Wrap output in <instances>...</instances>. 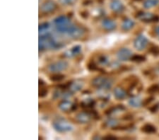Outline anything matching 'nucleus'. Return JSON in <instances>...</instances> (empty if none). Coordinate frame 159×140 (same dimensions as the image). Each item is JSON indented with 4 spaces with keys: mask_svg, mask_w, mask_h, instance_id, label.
<instances>
[{
    "mask_svg": "<svg viewBox=\"0 0 159 140\" xmlns=\"http://www.w3.org/2000/svg\"><path fill=\"white\" fill-rule=\"evenodd\" d=\"M117 57L120 60L127 61L132 57V52L128 48H122L117 52Z\"/></svg>",
    "mask_w": 159,
    "mask_h": 140,
    "instance_id": "7",
    "label": "nucleus"
},
{
    "mask_svg": "<svg viewBox=\"0 0 159 140\" xmlns=\"http://www.w3.org/2000/svg\"><path fill=\"white\" fill-rule=\"evenodd\" d=\"M76 0H59V2L61 4L65 5V6H68V5H73L75 4Z\"/></svg>",
    "mask_w": 159,
    "mask_h": 140,
    "instance_id": "22",
    "label": "nucleus"
},
{
    "mask_svg": "<svg viewBox=\"0 0 159 140\" xmlns=\"http://www.w3.org/2000/svg\"><path fill=\"white\" fill-rule=\"evenodd\" d=\"M159 89L158 85H153L151 86L150 88H148L147 92L148 93H155L156 91H157Z\"/></svg>",
    "mask_w": 159,
    "mask_h": 140,
    "instance_id": "25",
    "label": "nucleus"
},
{
    "mask_svg": "<svg viewBox=\"0 0 159 140\" xmlns=\"http://www.w3.org/2000/svg\"><path fill=\"white\" fill-rule=\"evenodd\" d=\"M153 97H151V98H147V100L145 101V102H144V103H143V105H145V106H147V105H148V103H150L151 101H153Z\"/></svg>",
    "mask_w": 159,
    "mask_h": 140,
    "instance_id": "28",
    "label": "nucleus"
},
{
    "mask_svg": "<svg viewBox=\"0 0 159 140\" xmlns=\"http://www.w3.org/2000/svg\"><path fill=\"white\" fill-rule=\"evenodd\" d=\"M54 23H55V25H63V24H70V21L64 15H61L56 18V19L54 20Z\"/></svg>",
    "mask_w": 159,
    "mask_h": 140,
    "instance_id": "15",
    "label": "nucleus"
},
{
    "mask_svg": "<svg viewBox=\"0 0 159 140\" xmlns=\"http://www.w3.org/2000/svg\"><path fill=\"white\" fill-rule=\"evenodd\" d=\"M53 127L59 132H70L74 129L73 126L67 121L62 119H59L53 123Z\"/></svg>",
    "mask_w": 159,
    "mask_h": 140,
    "instance_id": "2",
    "label": "nucleus"
},
{
    "mask_svg": "<svg viewBox=\"0 0 159 140\" xmlns=\"http://www.w3.org/2000/svg\"><path fill=\"white\" fill-rule=\"evenodd\" d=\"M64 77L63 75H54L52 76V77H51V80L54 81H61L62 80Z\"/></svg>",
    "mask_w": 159,
    "mask_h": 140,
    "instance_id": "24",
    "label": "nucleus"
},
{
    "mask_svg": "<svg viewBox=\"0 0 159 140\" xmlns=\"http://www.w3.org/2000/svg\"><path fill=\"white\" fill-rule=\"evenodd\" d=\"M102 25L103 29L107 30H112L116 27V24L113 21H112V20L105 19L102 22Z\"/></svg>",
    "mask_w": 159,
    "mask_h": 140,
    "instance_id": "12",
    "label": "nucleus"
},
{
    "mask_svg": "<svg viewBox=\"0 0 159 140\" xmlns=\"http://www.w3.org/2000/svg\"><path fill=\"white\" fill-rule=\"evenodd\" d=\"M92 84L95 87L103 89H109L112 86V81L105 76H98L92 81Z\"/></svg>",
    "mask_w": 159,
    "mask_h": 140,
    "instance_id": "1",
    "label": "nucleus"
},
{
    "mask_svg": "<svg viewBox=\"0 0 159 140\" xmlns=\"http://www.w3.org/2000/svg\"><path fill=\"white\" fill-rule=\"evenodd\" d=\"M76 120L81 123H86L91 120V115L86 113H80L76 115Z\"/></svg>",
    "mask_w": 159,
    "mask_h": 140,
    "instance_id": "14",
    "label": "nucleus"
},
{
    "mask_svg": "<svg viewBox=\"0 0 159 140\" xmlns=\"http://www.w3.org/2000/svg\"><path fill=\"white\" fill-rule=\"evenodd\" d=\"M159 3V0H146L143 2V7L146 9H150L156 7Z\"/></svg>",
    "mask_w": 159,
    "mask_h": 140,
    "instance_id": "19",
    "label": "nucleus"
},
{
    "mask_svg": "<svg viewBox=\"0 0 159 140\" xmlns=\"http://www.w3.org/2000/svg\"><path fill=\"white\" fill-rule=\"evenodd\" d=\"M84 30L76 25H71L67 34L72 38H79L84 34Z\"/></svg>",
    "mask_w": 159,
    "mask_h": 140,
    "instance_id": "8",
    "label": "nucleus"
},
{
    "mask_svg": "<svg viewBox=\"0 0 159 140\" xmlns=\"http://www.w3.org/2000/svg\"><path fill=\"white\" fill-rule=\"evenodd\" d=\"M81 50V47L80 45H75L70 50L66 51L65 52V56L67 57H73L74 56L79 54Z\"/></svg>",
    "mask_w": 159,
    "mask_h": 140,
    "instance_id": "10",
    "label": "nucleus"
},
{
    "mask_svg": "<svg viewBox=\"0 0 159 140\" xmlns=\"http://www.w3.org/2000/svg\"><path fill=\"white\" fill-rule=\"evenodd\" d=\"M151 52L153 53V54H159V47H153L151 48Z\"/></svg>",
    "mask_w": 159,
    "mask_h": 140,
    "instance_id": "26",
    "label": "nucleus"
},
{
    "mask_svg": "<svg viewBox=\"0 0 159 140\" xmlns=\"http://www.w3.org/2000/svg\"><path fill=\"white\" fill-rule=\"evenodd\" d=\"M74 106L71 102L69 101H62L61 103L59 104V108H60L61 111H71L74 109Z\"/></svg>",
    "mask_w": 159,
    "mask_h": 140,
    "instance_id": "11",
    "label": "nucleus"
},
{
    "mask_svg": "<svg viewBox=\"0 0 159 140\" xmlns=\"http://www.w3.org/2000/svg\"><path fill=\"white\" fill-rule=\"evenodd\" d=\"M107 126H109L110 127H114L117 126V124H118V122L115 119H110L107 122Z\"/></svg>",
    "mask_w": 159,
    "mask_h": 140,
    "instance_id": "23",
    "label": "nucleus"
},
{
    "mask_svg": "<svg viewBox=\"0 0 159 140\" xmlns=\"http://www.w3.org/2000/svg\"><path fill=\"white\" fill-rule=\"evenodd\" d=\"M137 18L144 22H157L159 21V17L158 16H156V15L149 12H140L139 14H138Z\"/></svg>",
    "mask_w": 159,
    "mask_h": 140,
    "instance_id": "5",
    "label": "nucleus"
},
{
    "mask_svg": "<svg viewBox=\"0 0 159 140\" xmlns=\"http://www.w3.org/2000/svg\"><path fill=\"white\" fill-rule=\"evenodd\" d=\"M155 32H156V34L158 35V36L159 37V25H158V26H157V27L156 28Z\"/></svg>",
    "mask_w": 159,
    "mask_h": 140,
    "instance_id": "31",
    "label": "nucleus"
},
{
    "mask_svg": "<svg viewBox=\"0 0 159 140\" xmlns=\"http://www.w3.org/2000/svg\"><path fill=\"white\" fill-rule=\"evenodd\" d=\"M142 131H143V132H145V133L147 134H153V133H155L156 132V129L154 126L151 125L150 124H147L143 127H142Z\"/></svg>",
    "mask_w": 159,
    "mask_h": 140,
    "instance_id": "18",
    "label": "nucleus"
},
{
    "mask_svg": "<svg viewBox=\"0 0 159 140\" xmlns=\"http://www.w3.org/2000/svg\"><path fill=\"white\" fill-rule=\"evenodd\" d=\"M45 94H47V91L45 90V89L40 91V96H45Z\"/></svg>",
    "mask_w": 159,
    "mask_h": 140,
    "instance_id": "29",
    "label": "nucleus"
},
{
    "mask_svg": "<svg viewBox=\"0 0 159 140\" xmlns=\"http://www.w3.org/2000/svg\"><path fill=\"white\" fill-rule=\"evenodd\" d=\"M57 9V4L52 0H48L41 6V11L45 14L51 13Z\"/></svg>",
    "mask_w": 159,
    "mask_h": 140,
    "instance_id": "6",
    "label": "nucleus"
},
{
    "mask_svg": "<svg viewBox=\"0 0 159 140\" xmlns=\"http://www.w3.org/2000/svg\"><path fill=\"white\" fill-rule=\"evenodd\" d=\"M110 8L115 12H121L124 10V5L120 0H112L110 2Z\"/></svg>",
    "mask_w": 159,
    "mask_h": 140,
    "instance_id": "9",
    "label": "nucleus"
},
{
    "mask_svg": "<svg viewBox=\"0 0 159 140\" xmlns=\"http://www.w3.org/2000/svg\"><path fill=\"white\" fill-rule=\"evenodd\" d=\"M157 108H158V105H155L152 108H151V112H156V111L157 110Z\"/></svg>",
    "mask_w": 159,
    "mask_h": 140,
    "instance_id": "30",
    "label": "nucleus"
},
{
    "mask_svg": "<svg viewBox=\"0 0 159 140\" xmlns=\"http://www.w3.org/2000/svg\"><path fill=\"white\" fill-rule=\"evenodd\" d=\"M146 60V57L143 55H133L131 57V60L134 61V62H142Z\"/></svg>",
    "mask_w": 159,
    "mask_h": 140,
    "instance_id": "20",
    "label": "nucleus"
},
{
    "mask_svg": "<svg viewBox=\"0 0 159 140\" xmlns=\"http://www.w3.org/2000/svg\"><path fill=\"white\" fill-rule=\"evenodd\" d=\"M68 67V63L66 61H58L48 66V70L50 72H60L65 70Z\"/></svg>",
    "mask_w": 159,
    "mask_h": 140,
    "instance_id": "3",
    "label": "nucleus"
},
{
    "mask_svg": "<svg viewBox=\"0 0 159 140\" xmlns=\"http://www.w3.org/2000/svg\"><path fill=\"white\" fill-rule=\"evenodd\" d=\"M107 58L105 57V56H101V57L99 58V62L101 64H106L107 62Z\"/></svg>",
    "mask_w": 159,
    "mask_h": 140,
    "instance_id": "27",
    "label": "nucleus"
},
{
    "mask_svg": "<svg viewBox=\"0 0 159 140\" xmlns=\"http://www.w3.org/2000/svg\"><path fill=\"white\" fill-rule=\"evenodd\" d=\"M114 96L117 99L122 100V99L126 98L127 93L124 89L120 87H116L114 89Z\"/></svg>",
    "mask_w": 159,
    "mask_h": 140,
    "instance_id": "13",
    "label": "nucleus"
},
{
    "mask_svg": "<svg viewBox=\"0 0 159 140\" xmlns=\"http://www.w3.org/2000/svg\"><path fill=\"white\" fill-rule=\"evenodd\" d=\"M148 43L147 38L143 35H139L135 38L134 41V47L139 51H142L147 47Z\"/></svg>",
    "mask_w": 159,
    "mask_h": 140,
    "instance_id": "4",
    "label": "nucleus"
},
{
    "mask_svg": "<svg viewBox=\"0 0 159 140\" xmlns=\"http://www.w3.org/2000/svg\"><path fill=\"white\" fill-rule=\"evenodd\" d=\"M134 25V22L132 19H127L123 21L122 24V29L124 30H129L132 29Z\"/></svg>",
    "mask_w": 159,
    "mask_h": 140,
    "instance_id": "16",
    "label": "nucleus"
},
{
    "mask_svg": "<svg viewBox=\"0 0 159 140\" xmlns=\"http://www.w3.org/2000/svg\"><path fill=\"white\" fill-rule=\"evenodd\" d=\"M129 104L134 108H139L142 105V100L138 97L131 98L129 101Z\"/></svg>",
    "mask_w": 159,
    "mask_h": 140,
    "instance_id": "17",
    "label": "nucleus"
},
{
    "mask_svg": "<svg viewBox=\"0 0 159 140\" xmlns=\"http://www.w3.org/2000/svg\"><path fill=\"white\" fill-rule=\"evenodd\" d=\"M49 28V24L48 23H43L41 25H40L39 26V33H40V35L41 34H44V32H45L47 29Z\"/></svg>",
    "mask_w": 159,
    "mask_h": 140,
    "instance_id": "21",
    "label": "nucleus"
},
{
    "mask_svg": "<svg viewBox=\"0 0 159 140\" xmlns=\"http://www.w3.org/2000/svg\"><path fill=\"white\" fill-rule=\"evenodd\" d=\"M158 86H159V85H158Z\"/></svg>",
    "mask_w": 159,
    "mask_h": 140,
    "instance_id": "32",
    "label": "nucleus"
}]
</instances>
